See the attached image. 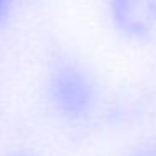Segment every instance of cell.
<instances>
[{
    "label": "cell",
    "instance_id": "3",
    "mask_svg": "<svg viewBox=\"0 0 156 156\" xmlns=\"http://www.w3.org/2000/svg\"><path fill=\"white\" fill-rule=\"evenodd\" d=\"M7 2H9V0H0V19H2V15H4V12H5Z\"/></svg>",
    "mask_w": 156,
    "mask_h": 156
},
{
    "label": "cell",
    "instance_id": "2",
    "mask_svg": "<svg viewBox=\"0 0 156 156\" xmlns=\"http://www.w3.org/2000/svg\"><path fill=\"white\" fill-rule=\"evenodd\" d=\"M118 25L133 35H143L156 20V0H112Z\"/></svg>",
    "mask_w": 156,
    "mask_h": 156
},
{
    "label": "cell",
    "instance_id": "1",
    "mask_svg": "<svg viewBox=\"0 0 156 156\" xmlns=\"http://www.w3.org/2000/svg\"><path fill=\"white\" fill-rule=\"evenodd\" d=\"M52 94L57 106L71 116H79L87 109L91 101V87L84 76L77 71H62L55 76Z\"/></svg>",
    "mask_w": 156,
    "mask_h": 156
}]
</instances>
